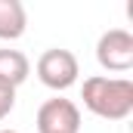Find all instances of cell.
I'll use <instances>...</instances> for the list:
<instances>
[{
    "mask_svg": "<svg viewBox=\"0 0 133 133\" xmlns=\"http://www.w3.org/2000/svg\"><path fill=\"white\" fill-rule=\"evenodd\" d=\"M96 62L105 71L124 74L133 68V34L127 28H111L96 43Z\"/></svg>",
    "mask_w": 133,
    "mask_h": 133,
    "instance_id": "3",
    "label": "cell"
},
{
    "mask_svg": "<svg viewBox=\"0 0 133 133\" xmlns=\"http://www.w3.org/2000/svg\"><path fill=\"white\" fill-rule=\"evenodd\" d=\"M0 133H19V130H0Z\"/></svg>",
    "mask_w": 133,
    "mask_h": 133,
    "instance_id": "8",
    "label": "cell"
},
{
    "mask_svg": "<svg viewBox=\"0 0 133 133\" xmlns=\"http://www.w3.org/2000/svg\"><path fill=\"white\" fill-rule=\"evenodd\" d=\"M28 74H31V62L22 50H0V84L16 90L19 84L28 81Z\"/></svg>",
    "mask_w": 133,
    "mask_h": 133,
    "instance_id": "5",
    "label": "cell"
},
{
    "mask_svg": "<svg viewBox=\"0 0 133 133\" xmlns=\"http://www.w3.org/2000/svg\"><path fill=\"white\" fill-rule=\"evenodd\" d=\"M34 71H37V77H40L43 87L62 93V90H68V87L77 84L81 65H77V56H74L71 50L53 46V50L40 53V59H37V68H34Z\"/></svg>",
    "mask_w": 133,
    "mask_h": 133,
    "instance_id": "2",
    "label": "cell"
},
{
    "mask_svg": "<svg viewBox=\"0 0 133 133\" xmlns=\"http://www.w3.org/2000/svg\"><path fill=\"white\" fill-rule=\"evenodd\" d=\"M16 108V90L12 87H6V84H0V121L3 118H9V111Z\"/></svg>",
    "mask_w": 133,
    "mask_h": 133,
    "instance_id": "7",
    "label": "cell"
},
{
    "mask_svg": "<svg viewBox=\"0 0 133 133\" xmlns=\"http://www.w3.org/2000/svg\"><path fill=\"white\" fill-rule=\"evenodd\" d=\"M81 130V108L71 99H46L37 108V133H77Z\"/></svg>",
    "mask_w": 133,
    "mask_h": 133,
    "instance_id": "4",
    "label": "cell"
},
{
    "mask_svg": "<svg viewBox=\"0 0 133 133\" xmlns=\"http://www.w3.org/2000/svg\"><path fill=\"white\" fill-rule=\"evenodd\" d=\"M28 28L25 6L19 0H0V40H19Z\"/></svg>",
    "mask_w": 133,
    "mask_h": 133,
    "instance_id": "6",
    "label": "cell"
},
{
    "mask_svg": "<svg viewBox=\"0 0 133 133\" xmlns=\"http://www.w3.org/2000/svg\"><path fill=\"white\" fill-rule=\"evenodd\" d=\"M84 105L105 121H124L133 111V81L130 77H105L93 74L84 81Z\"/></svg>",
    "mask_w": 133,
    "mask_h": 133,
    "instance_id": "1",
    "label": "cell"
}]
</instances>
